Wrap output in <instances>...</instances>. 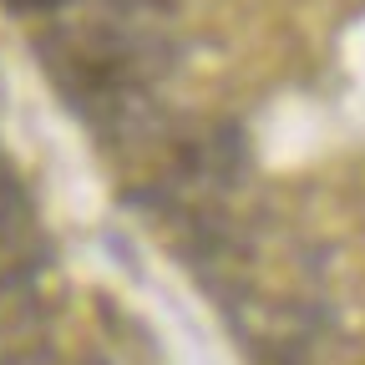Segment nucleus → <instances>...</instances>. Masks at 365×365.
Masks as SVG:
<instances>
[{"label":"nucleus","instance_id":"nucleus-1","mask_svg":"<svg viewBox=\"0 0 365 365\" xmlns=\"http://www.w3.org/2000/svg\"><path fill=\"white\" fill-rule=\"evenodd\" d=\"M66 0H6V11H21V16H31V11H61Z\"/></svg>","mask_w":365,"mask_h":365},{"label":"nucleus","instance_id":"nucleus-2","mask_svg":"<svg viewBox=\"0 0 365 365\" xmlns=\"http://www.w3.org/2000/svg\"><path fill=\"white\" fill-rule=\"evenodd\" d=\"M86 365H107V360H86Z\"/></svg>","mask_w":365,"mask_h":365}]
</instances>
